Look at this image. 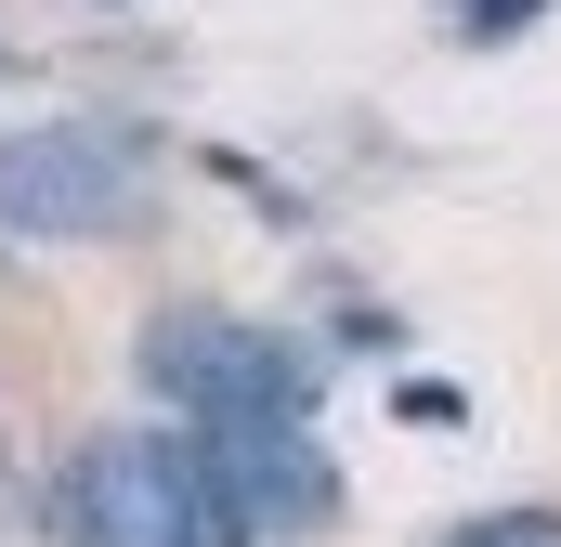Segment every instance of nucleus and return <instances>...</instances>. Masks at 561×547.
<instances>
[{"mask_svg": "<svg viewBox=\"0 0 561 547\" xmlns=\"http://www.w3.org/2000/svg\"><path fill=\"white\" fill-rule=\"evenodd\" d=\"M392 417H405V430H457V417H470V392H444V379H405V392H392Z\"/></svg>", "mask_w": 561, "mask_h": 547, "instance_id": "7", "label": "nucleus"}, {"mask_svg": "<svg viewBox=\"0 0 561 547\" xmlns=\"http://www.w3.org/2000/svg\"><path fill=\"white\" fill-rule=\"evenodd\" d=\"M431 547H561V509H470V522H444Z\"/></svg>", "mask_w": 561, "mask_h": 547, "instance_id": "6", "label": "nucleus"}, {"mask_svg": "<svg viewBox=\"0 0 561 547\" xmlns=\"http://www.w3.org/2000/svg\"><path fill=\"white\" fill-rule=\"evenodd\" d=\"M0 79H13V39H0Z\"/></svg>", "mask_w": 561, "mask_h": 547, "instance_id": "8", "label": "nucleus"}, {"mask_svg": "<svg viewBox=\"0 0 561 547\" xmlns=\"http://www.w3.org/2000/svg\"><path fill=\"white\" fill-rule=\"evenodd\" d=\"M523 26H549V0H444V39L457 53H510Z\"/></svg>", "mask_w": 561, "mask_h": 547, "instance_id": "5", "label": "nucleus"}, {"mask_svg": "<svg viewBox=\"0 0 561 547\" xmlns=\"http://www.w3.org/2000/svg\"><path fill=\"white\" fill-rule=\"evenodd\" d=\"M39 535L53 547H262L222 482V443L183 417H131V430L66 443L39 482Z\"/></svg>", "mask_w": 561, "mask_h": 547, "instance_id": "1", "label": "nucleus"}, {"mask_svg": "<svg viewBox=\"0 0 561 547\" xmlns=\"http://www.w3.org/2000/svg\"><path fill=\"white\" fill-rule=\"evenodd\" d=\"M131 379H144V405L183 417V430H275V417L327 405V352H313L300 326H275V313H236V300H170V313H144Z\"/></svg>", "mask_w": 561, "mask_h": 547, "instance_id": "2", "label": "nucleus"}, {"mask_svg": "<svg viewBox=\"0 0 561 547\" xmlns=\"http://www.w3.org/2000/svg\"><path fill=\"white\" fill-rule=\"evenodd\" d=\"M157 209V131L118 105H53L0 131V235L13 248H118Z\"/></svg>", "mask_w": 561, "mask_h": 547, "instance_id": "3", "label": "nucleus"}, {"mask_svg": "<svg viewBox=\"0 0 561 547\" xmlns=\"http://www.w3.org/2000/svg\"><path fill=\"white\" fill-rule=\"evenodd\" d=\"M222 443V482H236V509H249V535L262 547H313L340 535V456L313 443V417H275V430H209Z\"/></svg>", "mask_w": 561, "mask_h": 547, "instance_id": "4", "label": "nucleus"}]
</instances>
